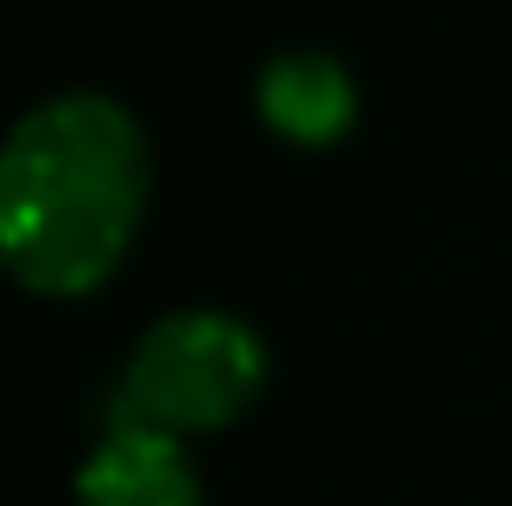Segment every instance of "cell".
<instances>
[{
	"label": "cell",
	"instance_id": "4",
	"mask_svg": "<svg viewBox=\"0 0 512 506\" xmlns=\"http://www.w3.org/2000/svg\"><path fill=\"white\" fill-rule=\"evenodd\" d=\"M260 111L292 143H338L357 117V85L331 52H279L260 72Z\"/></svg>",
	"mask_w": 512,
	"mask_h": 506
},
{
	"label": "cell",
	"instance_id": "3",
	"mask_svg": "<svg viewBox=\"0 0 512 506\" xmlns=\"http://www.w3.org/2000/svg\"><path fill=\"white\" fill-rule=\"evenodd\" d=\"M78 506H201V487L175 435L111 422L78 474Z\"/></svg>",
	"mask_w": 512,
	"mask_h": 506
},
{
	"label": "cell",
	"instance_id": "1",
	"mask_svg": "<svg viewBox=\"0 0 512 506\" xmlns=\"http://www.w3.org/2000/svg\"><path fill=\"white\" fill-rule=\"evenodd\" d=\"M150 150L124 104L98 91L39 104L0 156V247L33 292H91L137 241Z\"/></svg>",
	"mask_w": 512,
	"mask_h": 506
},
{
	"label": "cell",
	"instance_id": "2",
	"mask_svg": "<svg viewBox=\"0 0 512 506\" xmlns=\"http://www.w3.org/2000/svg\"><path fill=\"white\" fill-rule=\"evenodd\" d=\"M260 383H266V351L240 318L169 312L130 351L111 422L163 429L182 442V435H201V429H227L260 396Z\"/></svg>",
	"mask_w": 512,
	"mask_h": 506
}]
</instances>
